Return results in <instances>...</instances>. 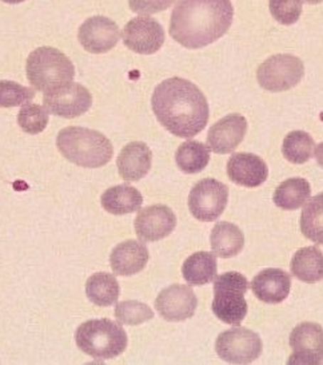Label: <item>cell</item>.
<instances>
[{"label":"cell","mask_w":323,"mask_h":365,"mask_svg":"<svg viewBox=\"0 0 323 365\" xmlns=\"http://www.w3.org/2000/svg\"><path fill=\"white\" fill-rule=\"evenodd\" d=\"M290 267L292 276L303 282H319L323 279V253L319 247H302L294 255Z\"/></svg>","instance_id":"obj_23"},{"label":"cell","mask_w":323,"mask_h":365,"mask_svg":"<svg viewBox=\"0 0 323 365\" xmlns=\"http://www.w3.org/2000/svg\"><path fill=\"white\" fill-rule=\"evenodd\" d=\"M78 348L97 360L115 359L127 348V333L108 319L88 320L79 325L75 332Z\"/></svg>","instance_id":"obj_5"},{"label":"cell","mask_w":323,"mask_h":365,"mask_svg":"<svg viewBox=\"0 0 323 365\" xmlns=\"http://www.w3.org/2000/svg\"><path fill=\"white\" fill-rule=\"evenodd\" d=\"M262 349L263 344L258 333L239 325L221 333L216 339V354L230 364L253 363L260 356Z\"/></svg>","instance_id":"obj_8"},{"label":"cell","mask_w":323,"mask_h":365,"mask_svg":"<svg viewBox=\"0 0 323 365\" xmlns=\"http://www.w3.org/2000/svg\"><path fill=\"white\" fill-rule=\"evenodd\" d=\"M269 9L272 18L285 26L298 22L301 18V0H270Z\"/></svg>","instance_id":"obj_33"},{"label":"cell","mask_w":323,"mask_h":365,"mask_svg":"<svg viewBox=\"0 0 323 365\" xmlns=\"http://www.w3.org/2000/svg\"><path fill=\"white\" fill-rule=\"evenodd\" d=\"M227 175L237 185L246 187H258L266 182L269 169L266 162L251 153H237L227 162Z\"/></svg>","instance_id":"obj_17"},{"label":"cell","mask_w":323,"mask_h":365,"mask_svg":"<svg viewBox=\"0 0 323 365\" xmlns=\"http://www.w3.org/2000/svg\"><path fill=\"white\" fill-rule=\"evenodd\" d=\"M152 153L144 142H131L119 153L117 166L120 177L127 182L144 178L150 172Z\"/></svg>","instance_id":"obj_19"},{"label":"cell","mask_w":323,"mask_h":365,"mask_svg":"<svg viewBox=\"0 0 323 365\" xmlns=\"http://www.w3.org/2000/svg\"><path fill=\"white\" fill-rule=\"evenodd\" d=\"M35 97L30 87L22 86L12 81H0V108H10L28 103Z\"/></svg>","instance_id":"obj_32"},{"label":"cell","mask_w":323,"mask_h":365,"mask_svg":"<svg viewBox=\"0 0 323 365\" xmlns=\"http://www.w3.org/2000/svg\"><path fill=\"white\" fill-rule=\"evenodd\" d=\"M44 108L53 115L65 119L78 118L92 106V97L86 87L71 82L67 86L44 94Z\"/></svg>","instance_id":"obj_10"},{"label":"cell","mask_w":323,"mask_h":365,"mask_svg":"<svg viewBox=\"0 0 323 365\" xmlns=\"http://www.w3.org/2000/svg\"><path fill=\"white\" fill-rule=\"evenodd\" d=\"M314 155H315V160L318 162V165L323 169V142H321L315 149H314Z\"/></svg>","instance_id":"obj_35"},{"label":"cell","mask_w":323,"mask_h":365,"mask_svg":"<svg viewBox=\"0 0 323 365\" xmlns=\"http://www.w3.org/2000/svg\"><path fill=\"white\" fill-rule=\"evenodd\" d=\"M198 299L187 285L175 284L162 290L155 300V308L166 322H184L194 316Z\"/></svg>","instance_id":"obj_14"},{"label":"cell","mask_w":323,"mask_h":365,"mask_svg":"<svg viewBox=\"0 0 323 365\" xmlns=\"http://www.w3.org/2000/svg\"><path fill=\"white\" fill-rule=\"evenodd\" d=\"M151 106L162 126L179 138L198 135L210 115L205 94L184 78H170L155 87Z\"/></svg>","instance_id":"obj_1"},{"label":"cell","mask_w":323,"mask_h":365,"mask_svg":"<svg viewBox=\"0 0 323 365\" xmlns=\"http://www.w3.org/2000/svg\"><path fill=\"white\" fill-rule=\"evenodd\" d=\"M211 249L218 257H234L245 247V236L237 225L231 222H218L210 236Z\"/></svg>","instance_id":"obj_22"},{"label":"cell","mask_w":323,"mask_h":365,"mask_svg":"<svg viewBox=\"0 0 323 365\" xmlns=\"http://www.w3.org/2000/svg\"><path fill=\"white\" fill-rule=\"evenodd\" d=\"M26 73L30 85L47 94L74 82L75 67L62 51L46 46L30 54Z\"/></svg>","instance_id":"obj_4"},{"label":"cell","mask_w":323,"mask_h":365,"mask_svg":"<svg viewBox=\"0 0 323 365\" xmlns=\"http://www.w3.org/2000/svg\"><path fill=\"white\" fill-rule=\"evenodd\" d=\"M123 43L137 54L151 55L159 51L164 43V30L161 23L150 16L131 19L123 29Z\"/></svg>","instance_id":"obj_11"},{"label":"cell","mask_w":323,"mask_h":365,"mask_svg":"<svg viewBox=\"0 0 323 365\" xmlns=\"http://www.w3.org/2000/svg\"><path fill=\"white\" fill-rule=\"evenodd\" d=\"M292 354L289 364H321L323 361V328L315 322L298 324L290 333Z\"/></svg>","instance_id":"obj_12"},{"label":"cell","mask_w":323,"mask_h":365,"mask_svg":"<svg viewBox=\"0 0 323 365\" xmlns=\"http://www.w3.org/2000/svg\"><path fill=\"white\" fill-rule=\"evenodd\" d=\"M48 110L36 103H24L18 114V125L27 134H39L48 125Z\"/></svg>","instance_id":"obj_30"},{"label":"cell","mask_w":323,"mask_h":365,"mask_svg":"<svg viewBox=\"0 0 323 365\" xmlns=\"http://www.w3.org/2000/svg\"><path fill=\"white\" fill-rule=\"evenodd\" d=\"M250 288L248 279L239 272H227L214 279L213 312L225 324L240 325L248 314L245 294Z\"/></svg>","instance_id":"obj_6"},{"label":"cell","mask_w":323,"mask_h":365,"mask_svg":"<svg viewBox=\"0 0 323 365\" xmlns=\"http://www.w3.org/2000/svg\"><path fill=\"white\" fill-rule=\"evenodd\" d=\"M233 18L230 0H178L171 14L170 35L186 48H203L228 31Z\"/></svg>","instance_id":"obj_2"},{"label":"cell","mask_w":323,"mask_h":365,"mask_svg":"<svg viewBox=\"0 0 323 365\" xmlns=\"http://www.w3.org/2000/svg\"><path fill=\"white\" fill-rule=\"evenodd\" d=\"M175 1L176 0H129V6L131 11L149 16L152 14L166 11Z\"/></svg>","instance_id":"obj_34"},{"label":"cell","mask_w":323,"mask_h":365,"mask_svg":"<svg viewBox=\"0 0 323 365\" xmlns=\"http://www.w3.org/2000/svg\"><path fill=\"white\" fill-rule=\"evenodd\" d=\"M119 293H120V288H119L118 279L110 273L99 272L87 279V297L97 307L114 305L118 301Z\"/></svg>","instance_id":"obj_25"},{"label":"cell","mask_w":323,"mask_h":365,"mask_svg":"<svg viewBox=\"0 0 323 365\" xmlns=\"http://www.w3.org/2000/svg\"><path fill=\"white\" fill-rule=\"evenodd\" d=\"M149 257V249L144 244L127 240L114 247L110 256V264L115 274L129 277L142 272L147 265Z\"/></svg>","instance_id":"obj_20"},{"label":"cell","mask_w":323,"mask_h":365,"mask_svg":"<svg viewBox=\"0 0 323 365\" xmlns=\"http://www.w3.org/2000/svg\"><path fill=\"white\" fill-rule=\"evenodd\" d=\"M78 39L87 53L105 54L118 44L120 30L112 19L97 15L80 26Z\"/></svg>","instance_id":"obj_13"},{"label":"cell","mask_w":323,"mask_h":365,"mask_svg":"<svg viewBox=\"0 0 323 365\" xmlns=\"http://www.w3.org/2000/svg\"><path fill=\"white\" fill-rule=\"evenodd\" d=\"M251 289L262 302L280 304L290 293V274L282 269H265L253 279Z\"/></svg>","instance_id":"obj_18"},{"label":"cell","mask_w":323,"mask_h":365,"mask_svg":"<svg viewBox=\"0 0 323 365\" xmlns=\"http://www.w3.org/2000/svg\"><path fill=\"white\" fill-rule=\"evenodd\" d=\"M210 148L198 140H186L175 153L178 168L186 174L201 173L210 162Z\"/></svg>","instance_id":"obj_27"},{"label":"cell","mask_w":323,"mask_h":365,"mask_svg":"<svg viewBox=\"0 0 323 365\" xmlns=\"http://www.w3.org/2000/svg\"><path fill=\"white\" fill-rule=\"evenodd\" d=\"M100 202L110 215H129L142 207L143 195L129 185H117L102 194Z\"/></svg>","instance_id":"obj_21"},{"label":"cell","mask_w":323,"mask_h":365,"mask_svg":"<svg viewBox=\"0 0 323 365\" xmlns=\"http://www.w3.org/2000/svg\"><path fill=\"white\" fill-rule=\"evenodd\" d=\"M228 187L214 178H206L195 185L189 195V209L196 220L213 222L225 212Z\"/></svg>","instance_id":"obj_9"},{"label":"cell","mask_w":323,"mask_h":365,"mask_svg":"<svg viewBox=\"0 0 323 365\" xmlns=\"http://www.w3.org/2000/svg\"><path fill=\"white\" fill-rule=\"evenodd\" d=\"M248 131V120L240 114H228L214 123L207 134V146L216 154H228L237 149Z\"/></svg>","instance_id":"obj_16"},{"label":"cell","mask_w":323,"mask_h":365,"mask_svg":"<svg viewBox=\"0 0 323 365\" xmlns=\"http://www.w3.org/2000/svg\"><path fill=\"white\" fill-rule=\"evenodd\" d=\"M312 187L305 178H290L274 192V204L283 210H297L310 198Z\"/></svg>","instance_id":"obj_26"},{"label":"cell","mask_w":323,"mask_h":365,"mask_svg":"<svg viewBox=\"0 0 323 365\" xmlns=\"http://www.w3.org/2000/svg\"><path fill=\"white\" fill-rule=\"evenodd\" d=\"M314 148V140L309 133L295 130L285 137L282 143V154L291 163L302 165L312 158Z\"/></svg>","instance_id":"obj_29"},{"label":"cell","mask_w":323,"mask_h":365,"mask_svg":"<svg viewBox=\"0 0 323 365\" xmlns=\"http://www.w3.org/2000/svg\"><path fill=\"white\" fill-rule=\"evenodd\" d=\"M1 1L9 3V4H19V3H23V1H26V0H1Z\"/></svg>","instance_id":"obj_37"},{"label":"cell","mask_w":323,"mask_h":365,"mask_svg":"<svg viewBox=\"0 0 323 365\" xmlns=\"http://www.w3.org/2000/svg\"><path fill=\"white\" fill-rule=\"evenodd\" d=\"M56 146L65 160L88 169L107 165L114 154L112 143L106 135L79 126L60 130L56 137Z\"/></svg>","instance_id":"obj_3"},{"label":"cell","mask_w":323,"mask_h":365,"mask_svg":"<svg viewBox=\"0 0 323 365\" xmlns=\"http://www.w3.org/2000/svg\"><path fill=\"white\" fill-rule=\"evenodd\" d=\"M115 317L125 325H139L154 319V312L150 307L140 301L129 300L119 302L115 307Z\"/></svg>","instance_id":"obj_31"},{"label":"cell","mask_w":323,"mask_h":365,"mask_svg":"<svg viewBox=\"0 0 323 365\" xmlns=\"http://www.w3.org/2000/svg\"><path fill=\"white\" fill-rule=\"evenodd\" d=\"M303 76V62L300 58L290 54L272 55L257 70L259 85L271 93L290 90L301 82Z\"/></svg>","instance_id":"obj_7"},{"label":"cell","mask_w":323,"mask_h":365,"mask_svg":"<svg viewBox=\"0 0 323 365\" xmlns=\"http://www.w3.org/2000/svg\"><path fill=\"white\" fill-rule=\"evenodd\" d=\"M301 1L306 4H319V3H322L323 0H301Z\"/></svg>","instance_id":"obj_36"},{"label":"cell","mask_w":323,"mask_h":365,"mask_svg":"<svg viewBox=\"0 0 323 365\" xmlns=\"http://www.w3.org/2000/svg\"><path fill=\"white\" fill-rule=\"evenodd\" d=\"M176 226V217L166 205H152L140 210L135 218V232L144 242H155L170 236Z\"/></svg>","instance_id":"obj_15"},{"label":"cell","mask_w":323,"mask_h":365,"mask_svg":"<svg viewBox=\"0 0 323 365\" xmlns=\"http://www.w3.org/2000/svg\"><path fill=\"white\" fill-rule=\"evenodd\" d=\"M301 232L315 244L323 245V193L305 204L301 215Z\"/></svg>","instance_id":"obj_28"},{"label":"cell","mask_w":323,"mask_h":365,"mask_svg":"<svg viewBox=\"0 0 323 365\" xmlns=\"http://www.w3.org/2000/svg\"><path fill=\"white\" fill-rule=\"evenodd\" d=\"M216 255L210 252H196L184 261L182 274L189 285L201 287L216 279Z\"/></svg>","instance_id":"obj_24"}]
</instances>
